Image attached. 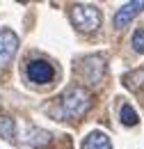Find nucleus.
<instances>
[{"label": "nucleus", "mask_w": 144, "mask_h": 149, "mask_svg": "<svg viewBox=\"0 0 144 149\" xmlns=\"http://www.w3.org/2000/svg\"><path fill=\"white\" fill-rule=\"evenodd\" d=\"M91 108V96L87 90L82 87H69L66 92L62 94V101H60V110H55L57 115L62 112L64 117H80L82 112H87Z\"/></svg>", "instance_id": "obj_1"}, {"label": "nucleus", "mask_w": 144, "mask_h": 149, "mask_svg": "<svg viewBox=\"0 0 144 149\" xmlns=\"http://www.w3.org/2000/svg\"><path fill=\"white\" fill-rule=\"evenodd\" d=\"M71 21L73 25L82 32H94L101 25V12L94 5H75L71 9Z\"/></svg>", "instance_id": "obj_2"}, {"label": "nucleus", "mask_w": 144, "mask_h": 149, "mask_svg": "<svg viewBox=\"0 0 144 149\" xmlns=\"http://www.w3.org/2000/svg\"><path fill=\"white\" fill-rule=\"evenodd\" d=\"M25 76L28 80H32L35 85H46L53 80V67L46 62V60H32L28 62L25 67Z\"/></svg>", "instance_id": "obj_3"}, {"label": "nucleus", "mask_w": 144, "mask_h": 149, "mask_svg": "<svg viewBox=\"0 0 144 149\" xmlns=\"http://www.w3.org/2000/svg\"><path fill=\"white\" fill-rule=\"evenodd\" d=\"M18 51V37L12 30H0V67H7Z\"/></svg>", "instance_id": "obj_4"}, {"label": "nucleus", "mask_w": 144, "mask_h": 149, "mask_svg": "<svg viewBox=\"0 0 144 149\" xmlns=\"http://www.w3.org/2000/svg\"><path fill=\"white\" fill-rule=\"evenodd\" d=\"M144 9V0H133V2H126V5H121L119 9H117V14H114V19H112V23H114V28H126L130 21L135 19L140 12Z\"/></svg>", "instance_id": "obj_5"}, {"label": "nucleus", "mask_w": 144, "mask_h": 149, "mask_svg": "<svg viewBox=\"0 0 144 149\" xmlns=\"http://www.w3.org/2000/svg\"><path fill=\"white\" fill-rule=\"evenodd\" d=\"M82 74H85V78L89 80L91 85L101 83V80H103V74H105V60H103L101 55L87 57L85 64H82Z\"/></svg>", "instance_id": "obj_6"}, {"label": "nucleus", "mask_w": 144, "mask_h": 149, "mask_svg": "<svg viewBox=\"0 0 144 149\" xmlns=\"http://www.w3.org/2000/svg\"><path fill=\"white\" fill-rule=\"evenodd\" d=\"M82 149H112V142L110 138L103 133V131H91L89 135L82 140Z\"/></svg>", "instance_id": "obj_7"}, {"label": "nucleus", "mask_w": 144, "mask_h": 149, "mask_svg": "<svg viewBox=\"0 0 144 149\" xmlns=\"http://www.w3.org/2000/svg\"><path fill=\"white\" fill-rule=\"evenodd\" d=\"M25 142L32 145V147H44V145L51 142V133L44 129H30L25 133Z\"/></svg>", "instance_id": "obj_8"}, {"label": "nucleus", "mask_w": 144, "mask_h": 149, "mask_svg": "<svg viewBox=\"0 0 144 149\" xmlns=\"http://www.w3.org/2000/svg\"><path fill=\"white\" fill-rule=\"evenodd\" d=\"M14 131H16L14 119H12V117H7V115H2V117H0V138L12 140V138H14Z\"/></svg>", "instance_id": "obj_9"}, {"label": "nucleus", "mask_w": 144, "mask_h": 149, "mask_svg": "<svg viewBox=\"0 0 144 149\" xmlns=\"http://www.w3.org/2000/svg\"><path fill=\"white\" fill-rule=\"evenodd\" d=\"M119 119H121V124H126V126H135L137 124V112L133 110V106H121V110H119Z\"/></svg>", "instance_id": "obj_10"}, {"label": "nucleus", "mask_w": 144, "mask_h": 149, "mask_svg": "<svg viewBox=\"0 0 144 149\" xmlns=\"http://www.w3.org/2000/svg\"><path fill=\"white\" fill-rule=\"evenodd\" d=\"M133 51L135 53H144V28H137L135 32H133Z\"/></svg>", "instance_id": "obj_11"}, {"label": "nucleus", "mask_w": 144, "mask_h": 149, "mask_svg": "<svg viewBox=\"0 0 144 149\" xmlns=\"http://www.w3.org/2000/svg\"><path fill=\"white\" fill-rule=\"evenodd\" d=\"M142 83H144V69H140V71H133V74L126 76V85H128V87H133V90H135V87H140Z\"/></svg>", "instance_id": "obj_12"}]
</instances>
